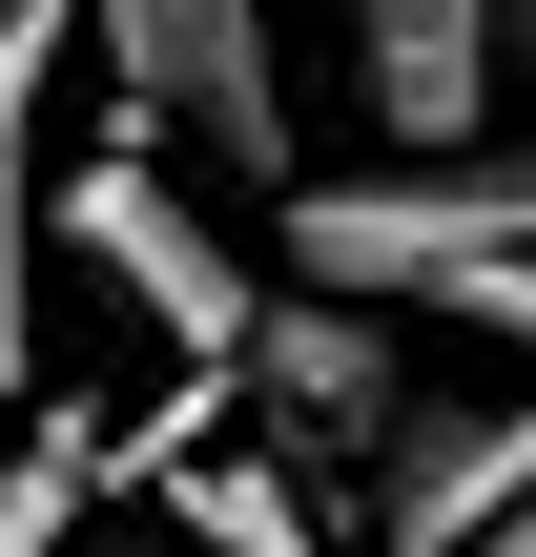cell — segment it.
<instances>
[{
	"instance_id": "cell-8",
	"label": "cell",
	"mask_w": 536,
	"mask_h": 557,
	"mask_svg": "<svg viewBox=\"0 0 536 557\" xmlns=\"http://www.w3.org/2000/svg\"><path fill=\"white\" fill-rule=\"evenodd\" d=\"M165 496H186V537H207V557H310L289 455H207V475H165Z\"/></svg>"
},
{
	"instance_id": "cell-4",
	"label": "cell",
	"mask_w": 536,
	"mask_h": 557,
	"mask_svg": "<svg viewBox=\"0 0 536 557\" xmlns=\"http://www.w3.org/2000/svg\"><path fill=\"white\" fill-rule=\"evenodd\" d=\"M248 393H269V434H289V455H392V434H413V393H392V331H372L351 289L269 310V331H248Z\"/></svg>"
},
{
	"instance_id": "cell-1",
	"label": "cell",
	"mask_w": 536,
	"mask_h": 557,
	"mask_svg": "<svg viewBox=\"0 0 536 557\" xmlns=\"http://www.w3.org/2000/svg\"><path fill=\"white\" fill-rule=\"evenodd\" d=\"M536 248V145H392V165H351V186H289V269L310 289H351V310H434L454 269H496Z\"/></svg>"
},
{
	"instance_id": "cell-3",
	"label": "cell",
	"mask_w": 536,
	"mask_h": 557,
	"mask_svg": "<svg viewBox=\"0 0 536 557\" xmlns=\"http://www.w3.org/2000/svg\"><path fill=\"white\" fill-rule=\"evenodd\" d=\"M83 41H103V83L165 145L289 186V41H269V0H83Z\"/></svg>"
},
{
	"instance_id": "cell-5",
	"label": "cell",
	"mask_w": 536,
	"mask_h": 557,
	"mask_svg": "<svg viewBox=\"0 0 536 557\" xmlns=\"http://www.w3.org/2000/svg\"><path fill=\"white\" fill-rule=\"evenodd\" d=\"M496 62H516V0H351V83H372L392 145H475Z\"/></svg>"
},
{
	"instance_id": "cell-2",
	"label": "cell",
	"mask_w": 536,
	"mask_h": 557,
	"mask_svg": "<svg viewBox=\"0 0 536 557\" xmlns=\"http://www.w3.org/2000/svg\"><path fill=\"white\" fill-rule=\"evenodd\" d=\"M41 227H62V248H83V269H103V289H124L165 351H186V372H248L269 289H248V248H227V227L165 186V124H145V103H124V124H103V145L41 186Z\"/></svg>"
},
{
	"instance_id": "cell-9",
	"label": "cell",
	"mask_w": 536,
	"mask_h": 557,
	"mask_svg": "<svg viewBox=\"0 0 536 557\" xmlns=\"http://www.w3.org/2000/svg\"><path fill=\"white\" fill-rule=\"evenodd\" d=\"M475 557H536V496H516V517H496V537H475Z\"/></svg>"
},
{
	"instance_id": "cell-7",
	"label": "cell",
	"mask_w": 536,
	"mask_h": 557,
	"mask_svg": "<svg viewBox=\"0 0 536 557\" xmlns=\"http://www.w3.org/2000/svg\"><path fill=\"white\" fill-rule=\"evenodd\" d=\"M83 41V0H0V413L41 393V62Z\"/></svg>"
},
{
	"instance_id": "cell-6",
	"label": "cell",
	"mask_w": 536,
	"mask_h": 557,
	"mask_svg": "<svg viewBox=\"0 0 536 557\" xmlns=\"http://www.w3.org/2000/svg\"><path fill=\"white\" fill-rule=\"evenodd\" d=\"M516 496H536V393L516 413H413L392 475H372V557H475Z\"/></svg>"
}]
</instances>
